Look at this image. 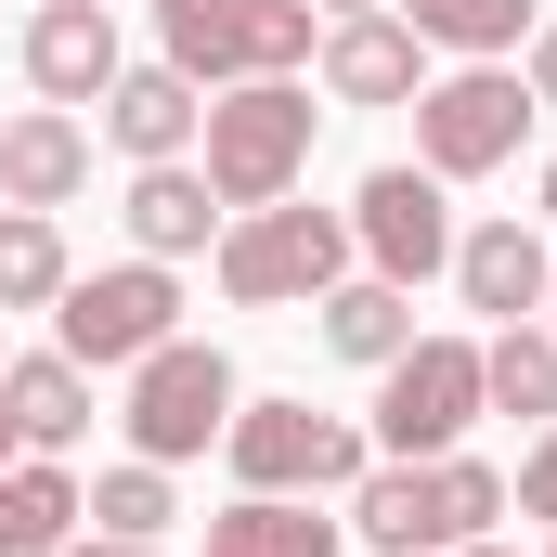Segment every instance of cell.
<instances>
[{"mask_svg": "<svg viewBox=\"0 0 557 557\" xmlns=\"http://www.w3.org/2000/svg\"><path fill=\"white\" fill-rule=\"evenodd\" d=\"M208 131V91L156 52V65H117V91H104V143L131 156V169H169V156H195Z\"/></svg>", "mask_w": 557, "mask_h": 557, "instance_id": "cell-14", "label": "cell"}, {"mask_svg": "<svg viewBox=\"0 0 557 557\" xmlns=\"http://www.w3.org/2000/svg\"><path fill=\"white\" fill-rule=\"evenodd\" d=\"M13 454H26V441H13V416H0V467H13Z\"/></svg>", "mask_w": 557, "mask_h": 557, "instance_id": "cell-31", "label": "cell"}, {"mask_svg": "<svg viewBox=\"0 0 557 557\" xmlns=\"http://www.w3.org/2000/svg\"><path fill=\"white\" fill-rule=\"evenodd\" d=\"M65 557H156V545H117V532H91V545H65Z\"/></svg>", "mask_w": 557, "mask_h": 557, "instance_id": "cell-27", "label": "cell"}, {"mask_svg": "<svg viewBox=\"0 0 557 557\" xmlns=\"http://www.w3.org/2000/svg\"><path fill=\"white\" fill-rule=\"evenodd\" d=\"M234 403H247L234 363H221L208 337H169V350H143V363H131V416H117V428H131L143 467H195V454L234 428Z\"/></svg>", "mask_w": 557, "mask_h": 557, "instance_id": "cell-7", "label": "cell"}, {"mask_svg": "<svg viewBox=\"0 0 557 557\" xmlns=\"http://www.w3.org/2000/svg\"><path fill=\"white\" fill-rule=\"evenodd\" d=\"M454 557H519V545H493V532H480V545H454Z\"/></svg>", "mask_w": 557, "mask_h": 557, "instance_id": "cell-29", "label": "cell"}, {"mask_svg": "<svg viewBox=\"0 0 557 557\" xmlns=\"http://www.w3.org/2000/svg\"><path fill=\"white\" fill-rule=\"evenodd\" d=\"M467 428H480V337H416L403 363H376V428H363L376 454L416 467V454H454Z\"/></svg>", "mask_w": 557, "mask_h": 557, "instance_id": "cell-9", "label": "cell"}, {"mask_svg": "<svg viewBox=\"0 0 557 557\" xmlns=\"http://www.w3.org/2000/svg\"><path fill=\"white\" fill-rule=\"evenodd\" d=\"M311 131H324L311 78H234V91H208L195 169H208L221 208H273V195H298V169H311Z\"/></svg>", "mask_w": 557, "mask_h": 557, "instance_id": "cell-2", "label": "cell"}, {"mask_svg": "<svg viewBox=\"0 0 557 557\" xmlns=\"http://www.w3.org/2000/svg\"><path fill=\"white\" fill-rule=\"evenodd\" d=\"M311 78H324V104H416L428 91V39L403 13H337L311 39Z\"/></svg>", "mask_w": 557, "mask_h": 557, "instance_id": "cell-12", "label": "cell"}, {"mask_svg": "<svg viewBox=\"0 0 557 557\" xmlns=\"http://www.w3.org/2000/svg\"><path fill=\"white\" fill-rule=\"evenodd\" d=\"M0 363H13V350H0Z\"/></svg>", "mask_w": 557, "mask_h": 557, "instance_id": "cell-34", "label": "cell"}, {"mask_svg": "<svg viewBox=\"0 0 557 557\" xmlns=\"http://www.w3.org/2000/svg\"><path fill=\"white\" fill-rule=\"evenodd\" d=\"M350 260H363V247H350V208H298V195H273V208H234V221H221V298H234V311L324 298Z\"/></svg>", "mask_w": 557, "mask_h": 557, "instance_id": "cell-3", "label": "cell"}, {"mask_svg": "<svg viewBox=\"0 0 557 557\" xmlns=\"http://www.w3.org/2000/svg\"><path fill=\"white\" fill-rule=\"evenodd\" d=\"M389 13L416 26L428 52H467V65H506V52H519V39L545 26L532 0H389Z\"/></svg>", "mask_w": 557, "mask_h": 557, "instance_id": "cell-22", "label": "cell"}, {"mask_svg": "<svg viewBox=\"0 0 557 557\" xmlns=\"http://www.w3.org/2000/svg\"><path fill=\"white\" fill-rule=\"evenodd\" d=\"M65 221L52 208H0V311H52L65 298Z\"/></svg>", "mask_w": 557, "mask_h": 557, "instance_id": "cell-23", "label": "cell"}, {"mask_svg": "<svg viewBox=\"0 0 557 557\" xmlns=\"http://www.w3.org/2000/svg\"><path fill=\"white\" fill-rule=\"evenodd\" d=\"M545 273H557V260H545V234H532L519 208L454 234V298H467L480 324H532V311H545Z\"/></svg>", "mask_w": 557, "mask_h": 557, "instance_id": "cell-13", "label": "cell"}, {"mask_svg": "<svg viewBox=\"0 0 557 557\" xmlns=\"http://www.w3.org/2000/svg\"><path fill=\"white\" fill-rule=\"evenodd\" d=\"M519 519L557 532V416H545V441H532V467H519Z\"/></svg>", "mask_w": 557, "mask_h": 557, "instance_id": "cell-25", "label": "cell"}, {"mask_svg": "<svg viewBox=\"0 0 557 557\" xmlns=\"http://www.w3.org/2000/svg\"><path fill=\"white\" fill-rule=\"evenodd\" d=\"M350 247H363V273H389V285L454 273V182H441V169H363Z\"/></svg>", "mask_w": 557, "mask_h": 557, "instance_id": "cell-10", "label": "cell"}, {"mask_svg": "<svg viewBox=\"0 0 557 557\" xmlns=\"http://www.w3.org/2000/svg\"><path fill=\"white\" fill-rule=\"evenodd\" d=\"M519 52H532V104H557V13L532 26V39H519Z\"/></svg>", "mask_w": 557, "mask_h": 557, "instance_id": "cell-26", "label": "cell"}, {"mask_svg": "<svg viewBox=\"0 0 557 557\" xmlns=\"http://www.w3.org/2000/svg\"><path fill=\"white\" fill-rule=\"evenodd\" d=\"M78 519H91V493H78L65 454H13L0 467V532H13V557H65Z\"/></svg>", "mask_w": 557, "mask_h": 557, "instance_id": "cell-19", "label": "cell"}, {"mask_svg": "<svg viewBox=\"0 0 557 557\" xmlns=\"http://www.w3.org/2000/svg\"><path fill=\"white\" fill-rule=\"evenodd\" d=\"M156 39L195 91H234V78H298L311 65V0H156Z\"/></svg>", "mask_w": 557, "mask_h": 557, "instance_id": "cell-5", "label": "cell"}, {"mask_svg": "<svg viewBox=\"0 0 557 557\" xmlns=\"http://www.w3.org/2000/svg\"><path fill=\"white\" fill-rule=\"evenodd\" d=\"M221 454H234V493H350V480L376 467L363 428H350V416H311V403H234Z\"/></svg>", "mask_w": 557, "mask_h": 557, "instance_id": "cell-8", "label": "cell"}, {"mask_svg": "<svg viewBox=\"0 0 557 557\" xmlns=\"http://www.w3.org/2000/svg\"><path fill=\"white\" fill-rule=\"evenodd\" d=\"M532 324H545V337H557V273H545V311H532Z\"/></svg>", "mask_w": 557, "mask_h": 557, "instance_id": "cell-30", "label": "cell"}, {"mask_svg": "<svg viewBox=\"0 0 557 557\" xmlns=\"http://www.w3.org/2000/svg\"><path fill=\"white\" fill-rule=\"evenodd\" d=\"M0 416H13L26 454H78V441H91V363H65V350L0 363Z\"/></svg>", "mask_w": 557, "mask_h": 557, "instance_id": "cell-17", "label": "cell"}, {"mask_svg": "<svg viewBox=\"0 0 557 557\" xmlns=\"http://www.w3.org/2000/svg\"><path fill=\"white\" fill-rule=\"evenodd\" d=\"M506 519V480L480 467V454H376L363 480H350V519L337 532H363L376 557H454V545H480Z\"/></svg>", "mask_w": 557, "mask_h": 557, "instance_id": "cell-1", "label": "cell"}, {"mask_svg": "<svg viewBox=\"0 0 557 557\" xmlns=\"http://www.w3.org/2000/svg\"><path fill=\"white\" fill-rule=\"evenodd\" d=\"M311 13H324V26H337V13H389V0H311Z\"/></svg>", "mask_w": 557, "mask_h": 557, "instance_id": "cell-28", "label": "cell"}, {"mask_svg": "<svg viewBox=\"0 0 557 557\" xmlns=\"http://www.w3.org/2000/svg\"><path fill=\"white\" fill-rule=\"evenodd\" d=\"M545 557H557V545H545Z\"/></svg>", "mask_w": 557, "mask_h": 557, "instance_id": "cell-35", "label": "cell"}, {"mask_svg": "<svg viewBox=\"0 0 557 557\" xmlns=\"http://www.w3.org/2000/svg\"><path fill=\"white\" fill-rule=\"evenodd\" d=\"M169 337H182V260H104V273H65V298H52V350H65V363H91V376H104V363H117V376H131L143 350H169Z\"/></svg>", "mask_w": 557, "mask_h": 557, "instance_id": "cell-4", "label": "cell"}, {"mask_svg": "<svg viewBox=\"0 0 557 557\" xmlns=\"http://www.w3.org/2000/svg\"><path fill=\"white\" fill-rule=\"evenodd\" d=\"M221 195H208V169L195 156H169V169H131V247L143 260H195V247H221Z\"/></svg>", "mask_w": 557, "mask_h": 557, "instance_id": "cell-16", "label": "cell"}, {"mask_svg": "<svg viewBox=\"0 0 557 557\" xmlns=\"http://www.w3.org/2000/svg\"><path fill=\"white\" fill-rule=\"evenodd\" d=\"M0 557H13V532H0Z\"/></svg>", "mask_w": 557, "mask_h": 557, "instance_id": "cell-33", "label": "cell"}, {"mask_svg": "<svg viewBox=\"0 0 557 557\" xmlns=\"http://www.w3.org/2000/svg\"><path fill=\"white\" fill-rule=\"evenodd\" d=\"M532 117H545V104H532L519 65H454V78L416 91V169H441V182H493V169H519Z\"/></svg>", "mask_w": 557, "mask_h": 557, "instance_id": "cell-6", "label": "cell"}, {"mask_svg": "<svg viewBox=\"0 0 557 557\" xmlns=\"http://www.w3.org/2000/svg\"><path fill=\"white\" fill-rule=\"evenodd\" d=\"M91 519H104V532H117V545H156V532H169V519H182V506H169V467H104V493H91Z\"/></svg>", "mask_w": 557, "mask_h": 557, "instance_id": "cell-24", "label": "cell"}, {"mask_svg": "<svg viewBox=\"0 0 557 557\" xmlns=\"http://www.w3.org/2000/svg\"><path fill=\"white\" fill-rule=\"evenodd\" d=\"M545 221H557V156H545Z\"/></svg>", "mask_w": 557, "mask_h": 557, "instance_id": "cell-32", "label": "cell"}, {"mask_svg": "<svg viewBox=\"0 0 557 557\" xmlns=\"http://www.w3.org/2000/svg\"><path fill=\"white\" fill-rule=\"evenodd\" d=\"M117 65H131V52H117V13H104V0H39V13H26V91H39V104L78 117V104L117 91Z\"/></svg>", "mask_w": 557, "mask_h": 557, "instance_id": "cell-11", "label": "cell"}, {"mask_svg": "<svg viewBox=\"0 0 557 557\" xmlns=\"http://www.w3.org/2000/svg\"><path fill=\"white\" fill-rule=\"evenodd\" d=\"M208 557H337V519H311V493H234L208 519Z\"/></svg>", "mask_w": 557, "mask_h": 557, "instance_id": "cell-20", "label": "cell"}, {"mask_svg": "<svg viewBox=\"0 0 557 557\" xmlns=\"http://www.w3.org/2000/svg\"><path fill=\"white\" fill-rule=\"evenodd\" d=\"M480 416H519V428L557 416V337L545 324H493L480 337Z\"/></svg>", "mask_w": 557, "mask_h": 557, "instance_id": "cell-21", "label": "cell"}, {"mask_svg": "<svg viewBox=\"0 0 557 557\" xmlns=\"http://www.w3.org/2000/svg\"><path fill=\"white\" fill-rule=\"evenodd\" d=\"M311 324H324V350H337V363H363V376H376V363H403V350H416V285L337 273L324 298H311Z\"/></svg>", "mask_w": 557, "mask_h": 557, "instance_id": "cell-15", "label": "cell"}, {"mask_svg": "<svg viewBox=\"0 0 557 557\" xmlns=\"http://www.w3.org/2000/svg\"><path fill=\"white\" fill-rule=\"evenodd\" d=\"M91 182V131L65 117V104H26L13 131H0V208H65Z\"/></svg>", "mask_w": 557, "mask_h": 557, "instance_id": "cell-18", "label": "cell"}]
</instances>
